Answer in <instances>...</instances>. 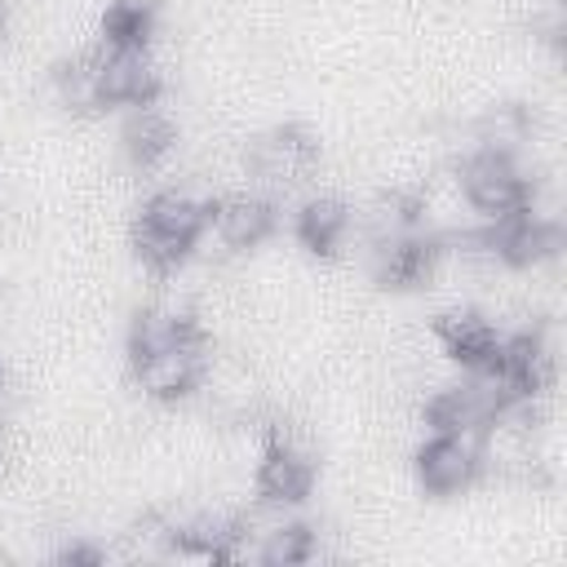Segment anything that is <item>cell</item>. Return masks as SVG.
Wrapping results in <instances>:
<instances>
[{"label": "cell", "instance_id": "1", "mask_svg": "<svg viewBox=\"0 0 567 567\" xmlns=\"http://www.w3.org/2000/svg\"><path fill=\"white\" fill-rule=\"evenodd\" d=\"M124 363L137 390L155 403L190 399L213 363V337L190 310L142 306L124 332Z\"/></svg>", "mask_w": 567, "mask_h": 567}, {"label": "cell", "instance_id": "2", "mask_svg": "<svg viewBox=\"0 0 567 567\" xmlns=\"http://www.w3.org/2000/svg\"><path fill=\"white\" fill-rule=\"evenodd\" d=\"M53 89L66 111L102 115V111H133L155 106L164 97V75L151 53H124V49H80L75 58H62L53 66Z\"/></svg>", "mask_w": 567, "mask_h": 567}, {"label": "cell", "instance_id": "3", "mask_svg": "<svg viewBox=\"0 0 567 567\" xmlns=\"http://www.w3.org/2000/svg\"><path fill=\"white\" fill-rule=\"evenodd\" d=\"M447 252V239L425 226V204L412 195H390L381 230L372 239V279L390 292L421 288Z\"/></svg>", "mask_w": 567, "mask_h": 567}, {"label": "cell", "instance_id": "4", "mask_svg": "<svg viewBox=\"0 0 567 567\" xmlns=\"http://www.w3.org/2000/svg\"><path fill=\"white\" fill-rule=\"evenodd\" d=\"M204 235H208L204 199H195L186 190L146 195L128 221V248L151 275H177L195 257Z\"/></svg>", "mask_w": 567, "mask_h": 567}, {"label": "cell", "instance_id": "5", "mask_svg": "<svg viewBox=\"0 0 567 567\" xmlns=\"http://www.w3.org/2000/svg\"><path fill=\"white\" fill-rule=\"evenodd\" d=\"M456 182H461L465 204L478 217H505V213H518V208L536 204V182H532V173L518 164V155L505 142L474 146L461 159Z\"/></svg>", "mask_w": 567, "mask_h": 567}, {"label": "cell", "instance_id": "6", "mask_svg": "<svg viewBox=\"0 0 567 567\" xmlns=\"http://www.w3.org/2000/svg\"><path fill=\"white\" fill-rule=\"evenodd\" d=\"M470 244L509 270H527L558 252L563 230H558V221L540 217L536 208H518L505 217H483V226L470 235Z\"/></svg>", "mask_w": 567, "mask_h": 567}, {"label": "cell", "instance_id": "7", "mask_svg": "<svg viewBox=\"0 0 567 567\" xmlns=\"http://www.w3.org/2000/svg\"><path fill=\"white\" fill-rule=\"evenodd\" d=\"M478 381H487L505 399L509 412L532 408V399H540L549 390V381H554V346L545 341L540 328L505 332L501 354H496V368L487 377H478Z\"/></svg>", "mask_w": 567, "mask_h": 567}, {"label": "cell", "instance_id": "8", "mask_svg": "<svg viewBox=\"0 0 567 567\" xmlns=\"http://www.w3.org/2000/svg\"><path fill=\"white\" fill-rule=\"evenodd\" d=\"M487 470V452L483 439L474 434H447V430H430V439L412 452V474L416 487L425 496H461L470 492Z\"/></svg>", "mask_w": 567, "mask_h": 567}, {"label": "cell", "instance_id": "9", "mask_svg": "<svg viewBox=\"0 0 567 567\" xmlns=\"http://www.w3.org/2000/svg\"><path fill=\"white\" fill-rule=\"evenodd\" d=\"M248 168L270 182V186H297L306 182L319 164H323V142L306 128V124H270L266 133H257L244 151Z\"/></svg>", "mask_w": 567, "mask_h": 567}, {"label": "cell", "instance_id": "10", "mask_svg": "<svg viewBox=\"0 0 567 567\" xmlns=\"http://www.w3.org/2000/svg\"><path fill=\"white\" fill-rule=\"evenodd\" d=\"M315 483H319V465L306 447H297L288 434H270L261 443V456H257V470H252V492L266 505L297 509L315 496Z\"/></svg>", "mask_w": 567, "mask_h": 567}, {"label": "cell", "instance_id": "11", "mask_svg": "<svg viewBox=\"0 0 567 567\" xmlns=\"http://www.w3.org/2000/svg\"><path fill=\"white\" fill-rule=\"evenodd\" d=\"M509 416V408H505V399L487 385V381H478V377H465V381H456V385H443V390H434L425 403H421V421L430 425V430H447V434H474V439H483L496 421H505Z\"/></svg>", "mask_w": 567, "mask_h": 567}, {"label": "cell", "instance_id": "12", "mask_svg": "<svg viewBox=\"0 0 567 567\" xmlns=\"http://www.w3.org/2000/svg\"><path fill=\"white\" fill-rule=\"evenodd\" d=\"M204 221H208V230L217 235L221 248H230V252H252V248H261V244L275 235L279 208H275V199H266V195L230 190V195L204 199Z\"/></svg>", "mask_w": 567, "mask_h": 567}, {"label": "cell", "instance_id": "13", "mask_svg": "<svg viewBox=\"0 0 567 567\" xmlns=\"http://www.w3.org/2000/svg\"><path fill=\"white\" fill-rule=\"evenodd\" d=\"M434 337L443 346V354L465 372V377H487L496 368V354H501V341L505 332L483 315V310H443L434 319Z\"/></svg>", "mask_w": 567, "mask_h": 567}, {"label": "cell", "instance_id": "14", "mask_svg": "<svg viewBox=\"0 0 567 567\" xmlns=\"http://www.w3.org/2000/svg\"><path fill=\"white\" fill-rule=\"evenodd\" d=\"M244 536H248L244 518H195V523L168 527V554L199 558V563H235L248 554Z\"/></svg>", "mask_w": 567, "mask_h": 567}, {"label": "cell", "instance_id": "15", "mask_svg": "<svg viewBox=\"0 0 567 567\" xmlns=\"http://www.w3.org/2000/svg\"><path fill=\"white\" fill-rule=\"evenodd\" d=\"M173 146H177V124L159 111V102L128 111V120L120 128V151H124V159L133 168H142V173L159 168L173 155Z\"/></svg>", "mask_w": 567, "mask_h": 567}, {"label": "cell", "instance_id": "16", "mask_svg": "<svg viewBox=\"0 0 567 567\" xmlns=\"http://www.w3.org/2000/svg\"><path fill=\"white\" fill-rule=\"evenodd\" d=\"M292 235L310 257H337L350 235V204L337 195H315L297 208Z\"/></svg>", "mask_w": 567, "mask_h": 567}, {"label": "cell", "instance_id": "17", "mask_svg": "<svg viewBox=\"0 0 567 567\" xmlns=\"http://www.w3.org/2000/svg\"><path fill=\"white\" fill-rule=\"evenodd\" d=\"M155 27H159L155 0H111L97 22V44L124 49V53H151Z\"/></svg>", "mask_w": 567, "mask_h": 567}, {"label": "cell", "instance_id": "18", "mask_svg": "<svg viewBox=\"0 0 567 567\" xmlns=\"http://www.w3.org/2000/svg\"><path fill=\"white\" fill-rule=\"evenodd\" d=\"M315 554H319V540H315L310 523H284V527L266 532V540L257 545V558L270 567H301Z\"/></svg>", "mask_w": 567, "mask_h": 567}, {"label": "cell", "instance_id": "19", "mask_svg": "<svg viewBox=\"0 0 567 567\" xmlns=\"http://www.w3.org/2000/svg\"><path fill=\"white\" fill-rule=\"evenodd\" d=\"M53 558H58V563H102L106 554H102L97 545H84V540H75V545H62Z\"/></svg>", "mask_w": 567, "mask_h": 567}]
</instances>
